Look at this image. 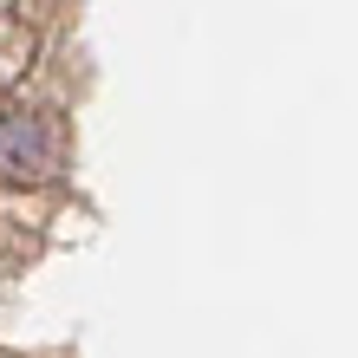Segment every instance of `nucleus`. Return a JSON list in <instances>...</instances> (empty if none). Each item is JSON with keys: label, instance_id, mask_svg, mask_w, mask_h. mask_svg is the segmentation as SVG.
Returning a JSON list of instances; mask_svg holds the SVG:
<instances>
[{"label": "nucleus", "instance_id": "1", "mask_svg": "<svg viewBox=\"0 0 358 358\" xmlns=\"http://www.w3.org/2000/svg\"><path fill=\"white\" fill-rule=\"evenodd\" d=\"M0 170H7V176H52V170H59L52 117H39V111L0 117Z\"/></svg>", "mask_w": 358, "mask_h": 358}]
</instances>
